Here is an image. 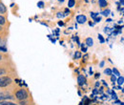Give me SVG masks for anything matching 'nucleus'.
I'll use <instances>...</instances> for the list:
<instances>
[{
    "mask_svg": "<svg viewBox=\"0 0 124 105\" xmlns=\"http://www.w3.org/2000/svg\"><path fill=\"white\" fill-rule=\"evenodd\" d=\"M28 93L24 89H20L16 93V97L19 100H26L28 98Z\"/></svg>",
    "mask_w": 124,
    "mask_h": 105,
    "instance_id": "nucleus-1",
    "label": "nucleus"
},
{
    "mask_svg": "<svg viewBox=\"0 0 124 105\" xmlns=\"http://www.w3.org/2000/svg\"><path fill=\"white\" fill-rule=\"evenodd\" d=\"M13 82L12 78L9 76H0V87H7Z\"/></svg>",
    "mask_w": 124,
    "mask_h": 105,
    "instance_id": "nucleus-2",
    "label": "nucleus"
},
{
    "mask_svg": "<svg viewBox=\"0 0 124 105\" xmlns=\"http://www.w3.org/2000/svg\"><path fill=\"white\" fill-rule=\"evenodd\" d=\"M77 21L79 24H83V23H85L87 21V17H86V15H79L77 16Z\"/></svg>",
    "mask_w": 124,
    "mask_h": 105,
    "instance_id": "nucleus-3",
    "label": "nucleus"
},
{
    "mask_svg": "<svg viewBox=\"0 0 124 105\" xmlns=\"http://www.w3.org/2000/svg\"><path fill=\"white\" fill-rule=\"evenodd\" d=\"M12 98H13V97L10 95H5L3 93L0 94V101H4L6 99H12Z\"/></svg>",
    "mask_w": 124,
    "mask_h": 105,
    "instance_id": "nucleus-4",
    "label": "nucleus"
},
{
    "mask_svg": "<svg viewBox=\"0 0 124 105\" xmlns=\"http://www.w3.org/2000/svg\"><path fill=\"white\" fill-rule=\"evenodd\" d=\"M85 81H86V79H85V77H84V75H79L78 77V83L79 85H83L84 83H85Z\"/></svg>",
    "mask_w": 124,
    "mask_h": 105,
    "instance_id": "nucleus-5",
    "label": "nucleus"
},
{
    "mask_svg": "<svg viewBox=\"0 0 124 105\" xmlns=\"http://www.w3.org/2000/svg\"><path fill=\"white\" fill-rule=\"evenodd\" d=\"M7 12V8L3 3H0V14H5Z\"/></svg>",
    "mask_w": 124,
    "mask_h": 105,
    "instance_id": "nucleus-6",
    "label": "nucleus"
},
{
    "mask_svg": "<svg viewBox=\"0 0 124 105\" xmlns=\"http://www.w3.org/2000/svg\"><path fill=\"white\" fill-rule=\"evenodd\" d=\"M98 4H99V7L104 8L107 6V1L106 0H98Z\"/></svg>",
    "mask_w": 124,
    "mask_h": 105,
    "instance_id": "nucleus-7",
    "label": "nucleus"
},
{
    "mask_svg": "<svg viewBox=\"0 0 124 105\" xmlns=\"http://www.w3.org/2000/svg\"><path fill=\"white\" fill-rule=\"evenodd\" d=\"M86 44L87 46H93V40L92 37H88L87 39H86Z\"/></svg>",
    "mask_w": 124,
    "mask_h": 105,
    "instance_id": "nucleus-8",
    "label": "nucleus"
},
{
    "mask_svg": "<svg viewBox=\"0 0 124 105\" xmlns=\"http://www.w3.org/2000/svg\"><path fill=\"white\" fill-rule=\"evenodd\" d=\"M5 23H6V19H5V17H4L2 15H0V26L5 25Z\"/></svg>",
    "mask_w": 124,
    "mask_h": 105,
    "instance_id": "nucleus-9",
    "label": "nucleus"
},
{
    "mask_svg": "<svg viewBox=\"0 0 124 105\" xmlns=\"http://www.w3.org/2000/svg\"><path fill=\"white\" fill-rule=\"evenodd\" d=\"M75 4H76V1H75V0H69V2H68V7H69V8H72V7L75 6Z\"/></svg>",
    "mask_w": 124,
    "mask_h": 105,
    "instance_id": "nucleus-10",
    "label": "nucleus"
},
{
    "mask_svg": "<svg viewBox=\"0 0 124 105\" xmlns=\"http://www.w3.org/2000/svg\"><path fill=\"white\" fill-rule=\"evenodd\" d=\"M117 83L119 84V85H122L124 83V77L123 76H119L118 77V79H117Z\"/></svg>",
    "mask_w": 124,
    "mask_h": 105,
    "instance_id": "nucleus-11",
    "label": "nucleus"
},
{
    "mask_svg": "<svg viewBox=\"0 0 124 105\" xmlns=\"http://www.w3.org/2000/svg\"><path fill=\"white\" fill-rule=\"evenodd\" d=\"M112 73H113V72H112V70H111V69H109V68H107V69H105V70H104V74H105V75H112Z\"/></svg>",
    "mask_w": 124,
    "mask_h": 105,
    "instance_id": "nucleus-12",
    "label": "nucleus"
},
{
    "mask_svg": "<svg viewBox=\"0 0 124 105\" xmlns=\"http://www.w3.org/2000/svg\"><path fill=\"white\" fill-rule=\"evenodd\" d=\"M1 105H17L14 102H9V101H2Z\"/></svg>",
    "mask_w": 124,
    "mask_h": 105,
    "instance_id": "nucleus-13",
    "label": "nucleus"
},
{
    "mask_svg": "<svg viewBox=\"0 0 124 105\" xmlns=\"http://www.w3.org/2000/svg\"><path fill=\"white\" fill-rule=\"evenodd\" d=\"M112 72H113V73H114V74H115L116 75H118V76H119V75H120V74H119V72L117 71V69H116V68H114Z\"/></svg>",
    "mask_w": 124,
    "mask_h": 105,
    "instance_id": "nucleus-14",
    "label": "nucleus"
},
{
    "mask_svg": "<svg viewBox=\"0 0 124 105\" xmlns=\"http://www.w3.org/2000/svg\"><path fill=\"white\" fill-rule=\"evenodd\" d=\"M5 74H6V70L3 69V68H0V76L3 75H5Z\"/></svg>",
    "mask_w": 124,
    "mask_h": 105,
    "instance_id": "nucleus-15",
    "label": "nucleus"
},
{
    "mask_svg": "<svg viewBox=\"0 0 124 105\" xmlns=\"http://www.w3.org/2000/svg\"><path fill=\"white\" fill-rule=\"evenodd\" d=\"M80 57H81V55H80L79 52H77V53L75 54V57H76V58H80Z\"/></svg>",
    "mask_w": 124,
    "mask_h": 105,
    "instance_id": "nucleus-16",
    "label": "nucleus"
},
{
    "mask_svg": "<svg viewBox=\"0 0 124 105\" xmlns=\"http://www.w3.org/2000/svg\"><path fill=\"white\" fill-rule=\"evenodd\" d=\"M103 15H105V16H107V15H109V14H110V10H105L103 13Z\"/></svg>",
    "mask_w": 124,
    "mask_h": 105,
    "instance_id": "nucleus-17",
    "label": "nucleus"
},
{
    "mask_svg": "<svg viewBox=\"0 0 124 105\" xmlns=\"http://www.w3.org/2000/svg\"><path fill=\"white\" fill-rule=\"evenodd\" d=\"M43 5H44V3H43L42 1H40V2H38V3H37V6H38L39 8H42V7H43Z\"/></svg>",
    "mask_w": 124,
    "mask_h": 105,
    "instance_id": "nucleus-18",
    "label": "nucleus"
},
{
    "mask_svg": "<svg viewBox=\"0 0 124 105\" xmlns=\"http://www.w3.org/2000/svg\"><path fill=\"white\" fill-rule=\"evenodd\" d=\"M98 39L100 40V42H101V43H103V42H104V38H103V37H102V35H100V34L98 35Z\"/></svg>",
    "mask_w": 124,
    "mask_h": 105,
    "instance_id": "nucleus-19",
    "label": "nucleus"
},
{
    "mask_svg": "<svg viewBox=\"0 0 124 105\" xmlns=\"http://www.w3.org/2000/svg\"><path fill=\"white\" fill-rule=\"evenodd\" d=\"M0 51L3 52V53H6V52H7V49H6V48H3V47L0 46Z\"/></svg>",
    "mask_w": 124,
    "mask_h": 105,
    "instance_id": "nucleus-20",
    "label": "nucleus"
},
{
    "mask_svg": "<svg viewBox=\"0 0 124 105\" xmlns=\"http://www.w3.org/2000/svg\"><path fill=\"white\" fill-rule=\"evenodd\" d=\"M91 16H92L93 18H96V16H97V14H96V13H92V14H91Z\"/></svg>",
    "mask_w": 124,
    "mask_h": 105,
    "instance_id": "nucleus-21",
    "label": "nucleus"
},
{
    "mask_svg": "<svg viewBox=\"0 0 124 105\" xmlns=\"http://www.w3.org/2000/svg\"><path fill=\"white\" fill-rule=\"evenodd\" d=\"M20 105H27V102L25 100H20Z\"/></svg>",
    "mask_w": 124,
    "mask_h": 105,
    "instance_id": "nucleus-22",
    "label": "nucleus"
},
{
    "mask_svg": "<svg viewBox=\"0 0 124 105\" xmlns=\"http://www.w3.org/2000/svg\"><path fill=\"white\" fill-rule=\"evenodd\" d=\"M111 80H112V81H113V82H115V81H116V76H115V75H113V76H112V77H111Z\"/></svg>",
    "mask_w": 124,
    "mask_h": 105,
    "instance_id": "nucleus-23",
    "label": "nucleus"
},
{
    "mask_svg": "<svg viewBox=\"0 0 124 105\" xmlns=\"http://www.w3.org/2000/svg\"><path fill=\"white\" fill-rule=\"evenodd\" d=\"M82 52H84V53H86V52H87V48H84V47L82 46Z\"/></svg>",
    "mask_w": 124,
    "mask_h": 105,
    "instance_id": "nucleus-24",
    "label": "nucleus"
},
{
    "mask_svg": "<svg viewBox=\"0 0 124 105\" xmlns=\"http://www.w3.org/2000/svg\"><path fill=\"white\" fill-rule=\"evenodd\" d=\"M62 16H63L62 13H58V14H57V17H59V18H60V17H62Z\"/></svg>",
    "mask_w": 124,
    "mask_h": 105,
    "instance_id": "nucleus-25",
    "label": "nucleus"
},
{
    "mask_svg": "<svg viewBox=\"0 0 124 105\" xmlns=\"http://www.w3.org/2000/svg\"><path fill=\"white\" fill-rule=\"evenodd\" d=\"M94 20H95V22H99L100 20H101V18L99 17V18H94Z\"/></svg>",
    "mask_w": 124,
    "mask_h": 105,
    "instance_id": "nucleus-26",
    "label": "nucleus"
},
{
    "mask_svg": "<svg viewBox=\"0 0 124 105\" xmlns=\"http://www.w3.org/2000/svg\"><path fill=\"white\" fill-rule=\"evenodd\" d=\"M69 14H70V11H68V10H66V11H65V15H69Z\"/></svg>",
    "mask_w": 124,
    "mask_h": 105,
    "instance_id": "nucleus-27",
    "label": "nucleus"
},
{
    "mask_svg": "<svg viewBox=\"0 0 124 105\" xmlns=\"http://www.w3.org/2000/svg\"><path fill=\"white\" fill-rule=\"evenodd\" d=\"M103 65H104V61H102V62H101V63H100V67H102V66H103Z\"/></svg>",
    "mask_w": 124,
    "mask_h": 105,
    "instance_id": "nucleus-28",
    "label": "nucleus"
},
{
    "mask_svg": "<svg viewBox=\"0 0 124 105\" xmlns=\"http://www.w3.org/2000/svg\"><path fill=\"white\" fill-rule=\"evenodd\" d=\"M119 1H120V3L124 6V0H119Z\"/></svg>",
    "mask_w": 124,
    "mask_h": 105,
    "instance_id": "nucleus-29",
    "label": "nucleus"
},
{
    "mask_svg": "<svg viewBox=\"0 0 124 105\" xmlns=\"http://www.w3.org/2000/svg\"><path fill=\"white\" fill-rule=\"evenodd\" d=\"M1 60H2V56L0 55V61H1Z\"/></svg>",
    "mask_w": 124,
    "mask_h": 105,
    "instance_id": "nucleus-30",
    "label": "nucleus"
},
{
    "mask_svg": "<svg viewBox=\"0 0 124 105\" xmlns=\"http://www.w3.org/2000/svg\"><path fill=\"white\" fill-rule=\"evenodd\" d=\"M0 30H2V28H1V26H0Z\"/></svg>",
    "mask_w": 124,
    "mask_h": 105,
    "instance_id": "nucleus-31",
    "label": "nucleus"
},
{
    "mask_svg": "<svg viewBox=\"0 0 124 105\" xmlns=\"http://www.w3.org/2000/svg\"><path fill=\"white\" fill-rule=\"evenodd\" d=\"M59 1H61V2H62V1H63V0H59Z\"/></svg>",
    "mask_w": 124,
    "mask_h": 105,
    "instance_id": "nucleus-32",
    "label": "nucleus"
}]
</instances>
